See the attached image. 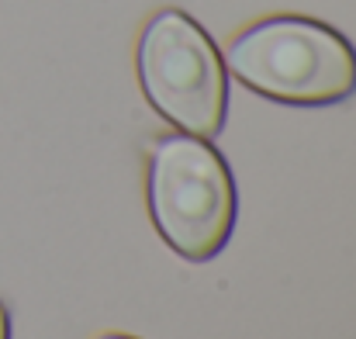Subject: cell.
Listing matches in <instances>:
<instances>
[{
	"label": "cell",
	"instance_id": "obj_1",
	"mask_svg": "<svg viewBox=\"0 0 356 339\" xmlns=\"http://www.w3.org/2000/svg\"><path fill=\"white\" fill-rule=\"evenodd\" d=\"M229 70L249 90L301 108L339 104L356 90V49L312 17H266L229 45Z\"/></svg>",
	"mask_w": 356,
	"mask_h": 339
},
{
	"label": "cell",
	"instance_id": "obj_2",
	"mask_svg": "<svg viewBox=\"0 0 356 339\" xmlns=\"http://www.w3.org/2000/svg\"><path fill=\"white\" fill-rule=\"evenodd\" d=\"M149 212L163 242L184 260L204 263L225 249L238 194L225 156L201 135H166L149 156Z\"/></svg>",
	"mask_w": 356,
	"mask_h": 339
},
{
	"label": "cell",
	"instance_id": "obj_3",
	"mask_svg": "<svg viewBox=\"0 0 356 339\" xmlns=\"http://www.w3.org/2000/svg\"><path fill=\"white\" fill-rule=\"evenodd\" d=\"M149 104L187 135L215 139L229 111V77L211 35L184 10H159L138 38Z\"/></svg>",
	"mask_w": 356,
	"mask_h": 339
},
{
	"label": "cell",
	"instance_id": "obj_4",
	"mask_svg": "<svg viewBox=\"0 0 356 339\" xmlns=\"http://www.w3.org/2000/svg\"><path fill=\"white\" fill-rule=\"evenodd\" d=\"M0 339H10V315L3 305H0Z\"/></svg>",
	"mask_w": 356,
	"mask_h": 339
},
{
	"label": "cell",
	"instance_id": "obj_5",
	"mask_svg": "<svg viewBox=\"0 0 356 339\" xmlns=\"http://www.w3.org/2000/svg\"><path fill=\"white\" fill-rule=\"evenodd\" d=\"M101 339H135V336H118V333H111V336H101Z\"/></svg>",
	"mask_w": 356,
	"mask_h": 339
}]
</instances>
